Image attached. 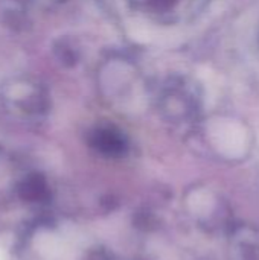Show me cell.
Listing matches in <instances>:
<instances>
[{
    "instance_id": "obj_1",
    "label": "cell",
    "mask_w": 259,
    "mask_h": 260,
    "mask_svg": "<svg viewBox=\"0 0 259 260\" xmlns=\"http://www.w3.org/2000/svg\"><path fill=\"white\" fill-rule=\"evenodd\" d=\"M21 190V198L26 200V201H31V203H37V201H41L44 200L47 195H46V187L43 183L40 181H27L24 183V186L20 189Z\"/></svg>"
}]
</instances>
